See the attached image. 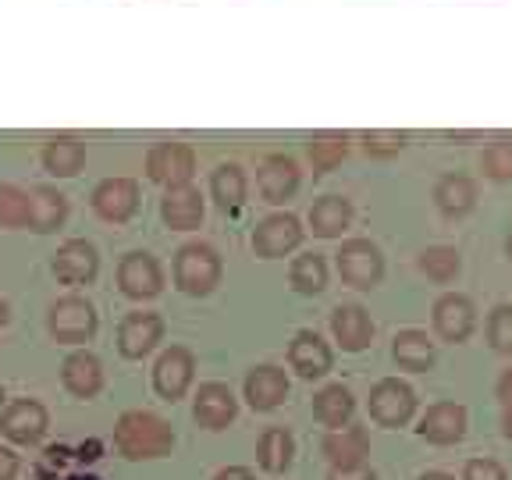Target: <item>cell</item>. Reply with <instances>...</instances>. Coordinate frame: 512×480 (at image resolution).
I'll list each match as a JSON object with an SVG mask.
<instances>
[{"label":"cell","mask_w":512,"mask_h":480,"mask_svg":"<svg viewBox=\"0 0 512 480\" xmlns=\"http://www.w3.org/2000/svg\"><path fill=\"white\" fill-rule=\"evenodd\" d=\"M114 448L132 463L164 459L175 448V431L164 416L150 413V409H125L114 424Z\"/></svg>","instance_id":"cell-1"},{"label":"cell","mask_w":512,"mask_h":480,"mask_svg":"<svg viewBox=\"0 0 512 480\" xmlns=\"http://www.w3.org/2000/svg\"><path fill=\"white\" fill-rule=\"evenodd\" d=\"M221 253L207 242H185L175 253V285L182 288L185 296H210L221 285Z\"/></svg>","instance_id":"cell-2"},{"label":"cell","mask_w":512,"mask_h":480,"mask_svg":"<svg viewBox=\"0 0 512 480\" xmlns=\"http://www.w3.org/2000/svg\"><path fill=\"white\" fill-rule=\"evenodd\" d=\"M100 328V317H96V306L86 296H61L50 303L47 310V331L54 342L61 345H82L96 335Z\"/></svg>","instance_id":"cell-3"},{"label":"cell","mask_w":512,"mask_h":480,"mask_svg":"<svg viewBox=\"0 0 512 480\" xmlns=\"http://www.w3.org/2000/svg\"><path fill=\"white\" fill-rule=\"evenodd\" d=\"M47 427H50V413L40 399H11L0 409V434L11 445H22V448L40 445Z\"/></svg>","instance_id":"cell-4"},{"label":"cell","mask_w":512,"mask_h":480,"mask_svg":"<svg viewBox=\"0 0 512 480\" xmlns=\"http://www.w3.org/2000/svg\"><path fill=\"white\" fill-rule=\"evenodd\" d=\"M335 264L345 285L363 288V292L377 288L384 278V256L370 239H345L335 256Z\"/></svg>","instance_id":"cell-5"},{"label":"cell","mask_w":512,"mask_h":480,"mask_svg":"<svg viewBox=\"0 0 512 480\" xmlns=\"http://www.w3.org/2000/svg\"><path fill=\"white\" fill-rule=\"evenodd\" d=\"M139 200H143L139 182L128 175H114V178H104V182H96L93 196H89L93 214L104 224H128L136 217Z\"/></svg>","instance_id":"cell-6"},{"label":"cell","mask_w":512,"mask_h":480,"mask_svg":"<svg viewBox=\"0 0 512 480\" xmlns=\"http://www.w3.org/2000/svg\"><path fill=\"white\" fill-rule=\"evenodd\" d=\"M196 175V153L189 143H178V139H164V143H153L146 150V178L157 185H185Z\"/></svg>","instance_id":"cell-7"},{"label":"cell","mask_w":512,"mask_h":480,"mask_svg":"<svg viewBox=\"0 0 512 480\" xmlns=\"http://www.w3.org/2000/svg\"><path fill=\"white\" fill-rule=\"evenodd\" d=\"M303 235H306L303 221L296 214H288V210H278V214H267L253 228V249L264 260H281V256L296 253L303 246Z\"/></svg>","instance_id":"cell-8"},{"label":"cell","mask_w":512,"mask_h":480,"mask_svg":"<svg viewBox=\"0 0 512 480\" xmlns=\"http://www.w3.org/2000/svg\"><path fill=\"white\" fill-rule=\"evenodd\" d=\"M118 288H121V296L136 299V303L157 299L160 292H164V267H160L157 256L146 253V249L125 253L118 264Z\"/></svg>","instance_id":"cell-9"},{"label":"cell","mask_w":512,"mask_h":480,"mask_svg":"<svg viewBox=\"0 0 512 480\" xmlns=\"http://www.w3.org/2000/svg\"><path fill=\"white\" fill-rule=\"evenodd\" d=\"M196 381V356L185 345H171L157 356L153 363V388L164 402H178L185 399V392Z\"/></svg>","instance_id":"cell-10"},{"label":"cell","mask_w":512,"mask_h":480,"mask_svg":"<svg viewBox=\"0 0 512 480\" xmlns=\"http://www.w3.org/2000/svg\"><path fill=\"white\" fill-rule=\"evenodd\" d=\"M370 416L381 427H406L416 413V392L399 377H384L370 388Z\"/></svg>","instance_id":"cell-11"},{"label":"cell","mask_w":512,"mask_h":480,"mask_svg":"<svg viewBox=\"0 0 512 480\" xmlns=\"http://www.w3.org/2000/svg\"><path fill=\"white\" fill-rule=\"evenodd\" d=\"M164 342V317L153 310H132L118 324V352L125 360H146Z\"/></svg>","instance_id":"cell-12"},{"label":"cell","mask_w":512,"mask_h":480,"mask_svg":"<svg viewBox=\"0 0 512 480\" xmlns=\"http://www.w3.org/2000/svg\"><path fill=\"white\" fill-rule=\"evenodd\" d=\"M54 278L61 281V285H93L96 274H100V253H96L93 242L86 239H68L57 246L54 253Z\"/></svg>","instance_id":"cell-13"},{"label":"cell","mask_w":512,"mask_h":480,"mask_svg":"<svg viewBox=\"0 0 512 480\" xmlns=\"http://www.w3.org/2000/svg\"><path fill=\"white\" fill-rule=\"evenodd\" d=\"M192 416L203 431H224L239 416V399L224 381H203L192 395Z\"/></svg>","instance_id":"cell-14"},{"label":"cell","mask_w":512,"mask_h":480,"mask_svg":"<svg viewBox=\"0 0 512 480\" xmlns=\"http://www.w3.org/2000/svg\"><path fill=\"white\" fill-rule=\"evenodd\" d=\"M207 214V203H203V192L192 182L185 185H168L164 196H160V221L168 224L171 232H196Z\"/></svg>","instance_id":"cell-15"},{"label":"cell","mask_w":512,"mask_h":480,"mask_svg":"<svg viewBox=\"0 0 512 480\" xmlns=\"http://www.w3.org/2000/svg\"><path fill=\"white\" fill-rule=\"evenodd\" d=\"M299 182H303V171L292 157L285 153H267L256 168V189L267 203H285L296 196Z\"/></svg>","instance_id":"cell-16"},{"label":"cell","mask_w":512,"mask_h":480,"mask_svg":"<svg viewBox=\"0 0 512 480\" xmlns=\"http://www.w3.org/2000/svg\"><path fill=\"white\" fill-rule=\"evenodd\" d=\"M477 328V306L470 296H459V292H448L434 303V331H438L445 342L459 345L473 335Z\"/></svg>","instance_id":"cell-17"},{"label":"cell","mask_w":512,"mask_h":480,"mask_svg":"<svg viewBox=\"0 0 512 480\" xmlns=\"http://www.w3.org/2000/svg\"><path fill=\"white\" fill-rule=\"evenodd\" d=\"M61 381L75 399H96L104 392V363L89 349H75L72 356H64L61 363Z\"/></svg>","instance_id":"cell-18"},{"label":"cell","mask_w":512,"mask_h":480,"mask_svg":"<svg viewBox=\"0 0 512 480\" xmlns=\"http://www.w3.org/2000/svg\"><path fill=\"white\" fill-rule=\"evenodd\" d=\"M320 452L331 463V470H352V466H363L370 456V438L363 427H335V431L324 434L320 441Z\"/></svg>","instance_id":"cell-19"},{"label":"cell","mask_w":512,"mask_h":480,"mask_svg":"<svg viewBox=\"0 0 512 480\" xmlns=\"http://www.w3.org/2000/svg\"><path fill=\"white\" fill-rule=\"evenodd\" d=\"M288 363H292V370H296L303 381H317V377L331 374L335 352H331V345L324 342L317 331H299V335L292 338V345H288Z\"/></svg>","instance_id":"cell-20"},{"label":"cell","mask_w":512,"mask_h":480,"mask_svg":"<svg viewBox=\"0 0 512 480\" xmlns=\"http://www.w3.org/2000/svg\"><path fill=\"white\" fill-rule=\"evenodd\" d=\"M242 392H246V402L256 413H271L288 399V374L274 363H260L246 374Z\"/></svg>","instance_id":"cell-21"},{"label":"cell","mask_w":512,"mask_h":480,"mask_svg":"<svg viewBox=\"0 0 512 480\" xmlns=\"http://www.w3.org/2000/svg\"><path fill=\"white\" fill-rule=\"evenodd\" d=\"M40 164L50 178H75L86 168V143L75 132H57L43 143Z\"/></svg>","instance_id":"cell-22"},{"label":"cell","mask_w":512,"mask_h":480,"mask_svg":"<svg viewBox=\"0 0 512 480\" xmlns=\"http://www.w3.org/2000/svg\"><path fill=\"white\" fill-rule=\"evenodd\" d=\"M68 221V196L57 185H32L29 189V232L50 235Z\"/></svg>","instance_id":"cell-23"},{"label":"cell","mask_w":512,"mask_h":480,"mask_svg":"<svg viewBox=\"0 0 512 480\" xmlns=\"http://www.w3.org/2000/svg\"><path fill=\"white\" fill-rule=\"evenodd\" d=\"M416 434L431 445H456L466 434V409L459 402H434L424 416H420V427Z\"/></svg>","instance_id":"cell-24"},{"label":"cell","mask_w":512,"mask_h":480,"mask_svg":"<svg viewBox=\"0 0 512 480\" xmlns=\"http://www.w3.org/2000/svg\"><path fill=\"white\" fill-rule=\"evenodd\" d=\"M331 335L342 345V352H363L374 342V320L363 306L356 303H342L331 313Z\"/></svg>","instance_id":"cell-25"},{"label":"cell","mask_w":512,"mask_h":480,"mask_svg":"<svg viewBox=\"0 0 512 480\" xmlns=\"http://www.w3.org/2000/svg\"><path fill=\"white\" fill-rule=\"evenodd\" d=\"M306 221H310V232L317 239H342L352 224V203L345 196H320Z\"/></svg>","instance_id":"cell-26"},{"label":"cell","mask_w":512,"mask_h":480,"mask_svg":"<svg viewBox=\"0 0 512 480\" xmlns=\"http://www.w3.org/2000/svg\"><path fill=\"white\" fill-rule=\"evenodd\" d=\"M434 203L445 217H466L477 207V185L466 175H441L434 185Z\"/></svg>","instance_id":"cell-27"},{"label":"cell","mask_w":512,"mask_h":480,"mask_svg":"<svg viewBox=\"0 0 512 480\" xmlns=\"http://www.w3.org/2000/svg\"><path fill=\"white\" fill-rule=\"evenodd\" d=\"M352 136L349 132H338V128H324V132H313L310 143H306V157H310L313 171L324 175V171H335L345 157H349Z\"/></svg>","instance_id":"cell-28"},{"label":"cell","mask_w":512,"mask_h":480,"mask_svg":"<svg viewBox=\"0 0 512 480\" xmlns=\"http://www.w3.org/2000/svg\"><path fill=\"white\" fill-rule=\"evenodd\" d=\"M352 413H356V399L345 384H328V388H320L313 395V416H317L324 427H345L352 424Z\"/></svg>","instance_id":"cell-29"},{"label":"cell","mask_w":512,"mask_h":480,"mask_svg":"<svg viewBox=\"0 0 512 480\" xmlns=\"http://www.w3.org/2000/svg\"><path fill=\"white\" fill-rule=\"evenodd\" d=\"M246 192H249V178L239 164H221V168L210 175V196H214V203L224 210V214L242 210Z\"/></svg>","instance_id":"cell-30"},{"label":"cell","mask_w":512,"mask_h":480,"mask_svg":"<svg viewBox=\"0 0 512 480\" xmlns=\"http://www.w3.org/2000/svg\"><path fill=\"white\" fill-rule=\"evenodd\" d=\"M392 356L402 370H431L434 367V342L427 338V331H416V328H406L395 335L392 342Z\"/></svg>","instance_id":"cell-31"},{"label":"cell","mask_w":512,"mask_h":480,"mask_svg":"<svg viewBox=\"0 0 512 480\" xmlns=\"http://www.w3.org/2000/svg\"><path fill=\"white\" fill-rule=\"evenodd\" d=\"M292 456H296V441L285 427H267L260 434V445H256V463L264 466L267 473H285L292 466Z\"/></svg>","instance_id":"cell-32"},{"label":"cell","mask_w":512,"mask_h":480,"mask_svg":"<svg viewBox=\"0 0 512 480\" xmlns=\"http://www.w3.org/2000/svg\"><path fill=\"white\" fill-rule=\"evenodd\" d=\"M288 281L299 296H320L328 288V260L320 253H303L288 267Z\"/></svg>","instance_id":"cell-33"},{"label":"cell","mask_w":512,"mask_h":480,"mask_svg":"<svg viewBox=\"0 0 512 480\" xmlns=\"http://www.w3.org/2000/svg\"><path fill=\"white\" fill-rule=\"evenodd\" d=\"M420 271L431 281H438V285H448V281L459 278L463 260H459V253L452 246H427L424 253H420Z\"/></svg>","instance_id":"cell-34"},{"label":"cell","mask_w":512,"mask_h":480,"mask_svg":"<svg viewBox=\"0 0 512 480\" xmlns=\"http://www.w3.org/2000/svg\"><path fill=\"white\" fill-rule=\"evenodd\" d=\"M29 224V189L15 182H0V228H25Z\"/></svg>","instance_id":"cell-35"},{"label":"cell","mask_w":512,"mask_h":480,"mask_svg":"<svg viewBox=\"0 0 512 480\" xmlns=\"http://www.w3.org/2000/svg\"><path fill=\"white\" fill-rule=\"evenodd\" d=\"M360 143H363V150H367L370 157L388 160V157H395V153L406 150L409 132H399V128H367V132L360 136Z\"/></svg>","instance_id":"cell-36"},{"label":"cell","mask_w":512,"mask_h":480,"mask_svg":"<svg viewBox=\"0 0 512 480\" xmlns=\"http://www.w3.org/2000/svg\"><path fill=\"white\" fill-rule=\"evenodd\" d=\"M480 171L488 178H495V182H512V139L509 136H498L495 143L484 150Z\"/></svg>","instance_id":"cell-37"},{"label":"cell","mask_w":512,"mask_h":480,"mask_svg":"<svg viewBox=\"0 0 512 480\" xmlns=\"http://www.w3.org/2000/svg\"><path fill=\"white\" fill-rule=\"evenodd\" d=\"M488 342L498 352H512V306H495L488 317Z\"/></svg>","instance_id":"cell-38"},{"label":"cell","mask_w":512,"mask_h":480,"mask_svg":"<svg viewBox=\"0 0 512 480\" xmlns=\"http://www.w3.org/2000/svg\"><path fill=\"white\" fill-rule=\"evenodd\" d=\"M463 480H505V470L495 459H470Z\"/></svg>","instance_id":"cell-39"},{"label":"cell","mask_w":512,"mask_h":480,"mask_svg":"<svg viewBox=\"0 0 512 480\" xmlns=\"http://www.w3.org/2000/svg\"><path fill=\"white\" fill-rule=\"evenodd\" d=\"M18 470H22V459L8 445H0V480H15Z\"/></svg>","instance_id":"cell-40"},{"label":"cell","mask_w":512,"mask_h":480,"mask_svg":"<svg viewBox=\"0 0 512 480\" xmlns=\"http://www.w3.org/2000/svg\"><path fill=\"white\" fill-rule=\"evenodd\" d=\"M328 480H377L367 466H352V470H331Z\"/></svg>","instance_id":"cell-41"},{"label":"cell","mask_w":512,"mask_h":480,"mask_svg":"<svg viewBox=\"0 0 512 480\" xmlns=\"http://www.w3.org/2000/svg\"><path fill=\"white\" fill-rule=\"evenodd\" d=\"M495 392H498V399H502V406H512V367L502 370V377H498V384H495Z\"/></svg>","instance_id":"cell-42"},{"label":"cell","mask_w":512,"mask_h":480,"mask_svg":"<svg viewBox=\"0 0 512 480\" xmlns=\"http://www.w3.org/2000/svg\"><path fill=\"white\" fill-rule=\"evenodd\" d=\"M214 480H256V477H253V470H246V466H224Z\"/></svg>","instance_id":"cell-43"},{"label":"cell","mask_w":512,"mask_h":480,"mask_svg":"<svg viewBox=\"0 0 512 480\" xmlns=\"http://www.w3.org/2000/svg\"><path fill=\"white\" fill-rule=\"evenodd\" d=\"M502 434L512 441V406H505V416H502Z\"/></svg>","instance_id":"cell-44"},{"label":"cell","mask_w":512,"mask_h":480,"mask_svg":"<svg viewBox=\"0 0 512 480\" xmlns=\"http://www.w3.org/2000/svg\"><path fill=\"white\" fill-rule=\"evenodd\" d=\"M8 303H4V299H0V338H4V328H8Z\"/></svg>","instance_id":"cell-45"},{"label":"cell","mask_w":512,"mask_h":480,"mask_svg":"<svg viewBox=\"0 0 512 480\" xmlns=\"http://www.w3.org/2000/svg\"><path fill=\"white\" fill-rule=\"evenodd\" d=\"M420 480H452V477H448V473H424Z\"/></svg>","instance_id":"cell-46"},{"label":"cell","mask_w":512,"mask_h":480,"mask_svg":"<svg viewBox=\"0 0 512 480\" xmlns=\"http://www.w3.org/2000/svg\"><path fill=\"white\" fill-rule=\"evenodd\" d=\"M505 256H509V260H512V232L505 235Z\"/></svg>","instance_id":"cell-47"},{"label":"cell","mask_w":512,"mask_h":480,"mask_svg":"<svg viewBox=\"0 0 512 480\" xmlns=\"http://www.w3.org/2000/svg\"><path fill=\"white\" fill-rule=\"evenodd\" d=\"M4 399H8V395H4V384H0V409H4Z\"/></svg>","instance_id":"cell-48"}]
</instances>
